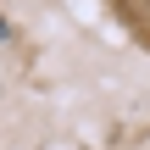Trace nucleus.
<instances>
[{
	"mask_svg": "<svg viewBox=\"0 0 150 150\" xmlns=\"http://www.w3.org/2000/svg\"><path fill=\"white\" fill-rule=\"evenodd\" d=\"M6 33H11V22H6V17H0V39H6Z\"/></svg>",
	"mask_w": 150,
	"mask_h": 150,
	"instance_id": "f257e3e1",
	"label": "nucleus"
}]
</instances>
